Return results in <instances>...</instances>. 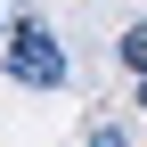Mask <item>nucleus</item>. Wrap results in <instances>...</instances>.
<instances>
[{
	"label": "nucleus",
	"mask_w": 147,
	"mask_h": 147,
	"mask_svg": "<svg viewBox=\"0 0 147 147\" xmlns=\"http://www.w3.org/2000/svg\"><path fill=\"white\" fill-rule=\"evenodd\" d=\"M65 41L41 25V16H16L8 25V82H25V90H65Z\"/></svg>",
	"instance_id": "1"
},
{
	"label": "nucleus",
	"mask_w": 147,
	"mask_h": 147,
	"mask_svg": "<svg viewBox=\"0 0 147 147\" xmlns=\"http://www.w3.org/2000/svg\"><path fill=\"white\" fill-rule=\"evenodd\" d=\"M115 49H123V65H131V74H147V25H131Z\"/></svg>",
	"instance_id": "2"
},
{
	"label": "nucleus",
	"mask_w": 147,
	"mask_h": 147,
	"mask_svg": "<svg viewBox=\"0 0 147 147\" xmlns=\"http://www.w3.org/2000/svg\"><path fill=\"white\" fill-rule=\"evenodd\" d=\"M82 147H131V131H115V123H90V139Z\"/></svg>",
	"instance_id": "3"
},
{
	"label": "nucleus",
	"mask_w": 147,
	"mask_h": 147,
	"mask_svg": "<svg viewBox=\"0 0 147 147\" xmlns=\"http://www.w3.org/2000/svg\"><path fill=\"white\" fill-rule=\"evenodd\" d=\"M139 106H147V74H139Z\"/></svg>",
	"instance_id": "4"
}]
</instances>
